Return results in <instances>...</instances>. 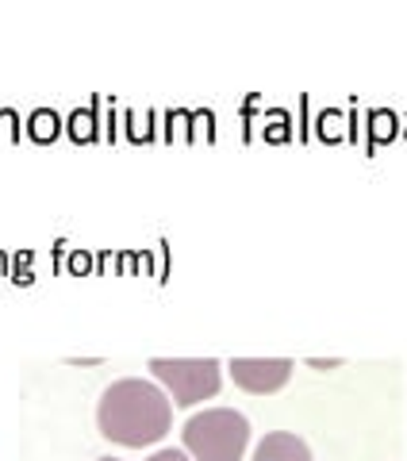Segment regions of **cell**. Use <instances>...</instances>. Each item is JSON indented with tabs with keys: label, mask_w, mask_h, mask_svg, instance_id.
Here are the masks:
<instances>
[{
	"label": "cell",
	"mask_w": 407,
	"mask_h": 461,
	"mask_svg": "<svg viewBox=\"0 0 407 461\" xmlns=\"http://www.w3.org/2000/svg\"><path fill=\"white\" fill-rule=\"evenodd\" d=\"M96 427L108 442L120 446H154L173 427V400L154 381L123 377L112 381L100 396Z\"/></svg>",
	"instance_id": "6da1fadb"
},
{
	"label": "cell",
	"mask_w": 407,
	"mask_h": 461,
	"mask_svg": "<svg viewBox=\"0 0 407 461\" xmlns=\"http://www.w3.org/2000/svg\"><path fill=\"white\" fill-rule=\"evenodd\" d=\"M181 438L185 454H193L196 461H242L250 442V420L235 408H208L188 415Z\"/></svg>",
	"instance_id": "7a4b0ae2"
},
{
	"label": "cell",
	"mask_w": 407,
	"mask_h": 461,
	"mask_svg": "<svg viewBox=\"0 0 407 461\" xmlns=\"http://www.w3.org/2000/svg\"><path fill=\"white\" fill-rule=\"evenodd\" d=\"M150 373L169 388L173 403L181 408L212 400L223 384V366L215 357H150Z\"/></svg>",
	"instance_id": "3957f363"
},
{
	"label": "cell",
	"mask_w": 407,
	"mask_h": 461,
	"mask_svg": "<svg viewBox=\"0 0 407 461\" xmlns=\"http://www.w3.org/2000/svg\"><path fill=\"white\" fill-rule=\"evenodd\" d=\"M293 369L296 366L288 362V357H235V362L227 366L231 381L254 396H269V393H277V388H285L288 377H293Z\"/></svg>",
	"instance_id": "277c9868"
},
{
	"label": "cell",
	"mask_w": 407,
	"mask_h": 461,
	"mask_svg": "<svg viewBox=\"0 0 407 461\" xmlns=\"http://www.w3.org/2000/svg\"><path fill=\"white\" fill-rule=\"evenodd\" d=\"M250 461H315V457L300 435H293V430H273V435L258 442Z\"/></svg>",
	"instance_id": "5b68a950"
},
{
	"label": "cell",
	"mask_w": 407,
	"mask_h": 461,
	"mask_svg": "<svg viewBox=\"0 0 407 461\" xmlns=\"http://www.w3.org/2000/svg\"><path fill=\"white\" fill-rule=\"evenodd\" d=\"M147 461H188V454H185V450H173V446H166V450L150 454Z\"/></svg>",
	"instance_id": "8992f818"
},
{
	"label": "cell",
	"mask_w": 407,
	"mask_h": 461,
	"mask_svg": "<svg viewBox=\"0 0 407 461\" xmlns=\"http://www.w3.org/2000/svg\"><path fill=\"white\" fill-rule=\"evenodd\" d=\"M308 366H312V369H339V366H342V357H330V362H323V357H312Z\"/></svg>",
	"instance_id": "52a82bcc"
},
{
	"label": "cell",
	"mask_w": 407,
	"mask_h": 461,
	"mask_svg": "<svg viewBox=\"0 0 407 461\" xmlns=\"http://www.w3.org/2000/svg\"><path fill=\"white\" fill-rule=\"evenodd\" d=\"M96 461H123V457H96Z\"/></svg>",
	"instance_id": "ba28073f"
}]
</instances>
